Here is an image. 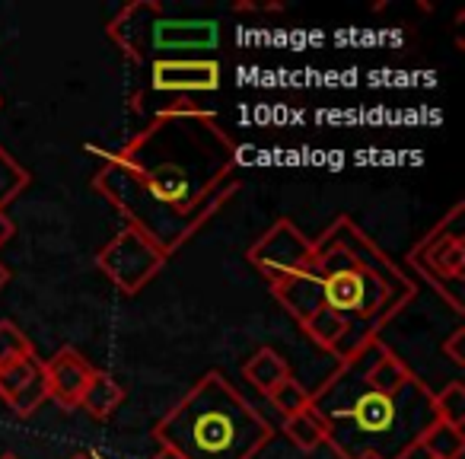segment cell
Segmentation results:
<instances>
[{
	"label": "cell",
	"instance_id": "cell-1",
	"mask_svg": "<svg viewBox=\"0 0 465 459\" xmlns=\"http://www.w3.org/2000/svg\"><path fill=\"white\" fill-rule=\"evenodd\" d=\"M99 156L93 192L166 255L204 230L242 185L240 147L201 105L160 109L147 128Z\"/></svg>",
	"mask_w": 465,
	"mask_h": 459
},
{
	"label": "cell",
	"instance_id": "cell-2",
	"mask_svg": "<svg viewBox=\"0 0 465 459\" xmlns=\"http://www.w3.org/2000/svg\"><path fill=\"white\" fill-rule=\"evenodd\" d=\"M272 294L319 348L348 364L380 344L382 332L414 304L418 281L348 214H338L312 240L310 265L272 284Z\"/></svg>",
	"mask_w": 465,
	"mask_h": 459
},
{
	"label": "cell",
	"instance_id": "cell-3",
	"mask_svg": "<svg viewBox=\"0 0 465 459\" xmlns=\"http://www.w3.org/2000/svg\"><path fill=\"white\" fill-rule=\"evenodd\" d=\"M430 386L411 376L399 389H380L363 376L361 357L338 364L316 393L310 408L325 424V444L338 459L380 453L382 459H408L418 450L424 431L433 424Z\"/></svg>",
	"mask_w": 465,
	"mask_h": 459
},
{
	"label": "cell",
	"instance_id": "cell-4",
	"mask_svg": "<svg viewBox=\"0 0 465 459\" xmlns=\"http://www.w3.org/2000/svg\"><path fill=\"white\" fill-rule=\"evenodd\" d=\"M153 437L182 459H255L274 440V427L220 370H211L156 421Z\"/></svg>",
	"mask_w": 465,
	"mask_h": 459
},
{
	"label": "cell",
	"instance_id": "cell-5",
	"mask_svg": "<svg viewBox=\"0 0 465 459\" xmlns=\"http://www.w3.org/2000/svg\"><path fill=\"white\" fill-rule=\"evenodd\" d=\"M112 45L134 65L192 61L220 48V23L204 16H175L156 0L124 4L105 26Z\"/></svg>",
	"mask_w": 465,
	"mask_h": 459
},
{
	"label": "cell",
	"instance_id": "cell-6",
	"mask_svg": "<svg viewBox=\"0 0 465 459\" xmlns=\"http://www.w3.org/2000/svg\"><path fill=\"white\" fill-rule=\"evenodd\" d=\"M462 214L465 205H456L446 211V217H440V224H433L427 230V236L420 243H414L408 253V265L414 268L420 281L437 291V297L450 306L452 313H462V274H465V240H462Z\"/></svg>",
	"mask_w": 465,
	"mask_h": 459
},
{
	"label": "cell",
	"instance_id": "cell-7",
	"mask_svg": "<svg viewBox=\"0 0 465 459\" xmlns=\"http://www.w3.org/2000/svg\"><path fill=\"white\" fill-rule=\"evenodd\" d=\"M169 255L156 246L150 236H143L134 226H124L96 253V268L118 287L122 294H141L156 274Z\"/></svg>",
	"mask_w": 465,
	"mask_h": 459
},
{
	"label": "cell",
	"instance_id": "cell-8",
	"mask_svg": "<svg viewBox=\"0 0 465 459\" xmlns=\"http://www.w3.org/2000/svg\"><path fill=\"white\" fill-rule=\"evenodd\" d=\"M310 255H312L310 236L293 220L281 217L249 246L246 259L268 284H281V281L303 272L310 265Z\"/></svg>",
	"mask_w": 465,
	"mask_h": 459
},
{
	"label": "cell",
	"instance_id": "cell-9",
	"mask_svg": "<svg viewBox=\"0 0 465 459\" xmlns=\"http://www.w3.org/2000/svg\"><path fill=\"white\" fill-rule=\"evenodd\" d=\"M42 374H45L48 399H54L61 408L71 412V408H80V399H84L96 367L74 344H64L42 364Z\"/></svg>",
	"mask_w": 465,
	"mask_h": 459
},
{
	"label": "cell",
	"instance_id": "cell-10",
	"mask_svg": "<svg viewBox=\"0 0 465 459\" xmlns=\"http://www.w3.org/2000/svg\"><path fill=\"white\" fill-rule=\"evenodd\" d=\"M220 71L217 58H192V61H160L150 65V86L160 93H213L220 90Z\"/></svg>",
	"mask_w": 465,
	"mask_h": 459
},
{
	"label": "cell",
	"instance_id": "cell-11",
	"mask_svg": "<svg viewBox=\"0 0 465 459\" xmlns=\"http://www.w3.org/2000/svg\"><path fill=\"white\" fill-rule=\"evenodd\" d=\"M122 402H124L122 383H118L115 376L105 374V370H96L90 386H86L84 399H80V408H84L86 414H93L96 421H109Z\"/></svg>",
	"mask_w": 465,
	"mask_h": 459
},
{
	"label": "cell",
	"instance_id": "cell-12",
	"mask_svg": "<svg viewBox=\"0 0 465 459\" xmlns=\"http://www.w3.org/2000/svg\"><path fill=\"white\" fill-rule=\"evenodd\" d=\"M242 376H246V380L252 383L262 395H268L274 386H278V383H284L287 376H293V374H291V364H287V357H281L274 348H259L246 361Z\"/></svg>",
	"mask_w": 465,
	"mask_h": 459
},
{
	"label": "cell",
	"instance_id": "cell-13",
	"mask_svg": "<svg viewBox=\"0 0 465 459\" xmlns=\"http://www.w3.org/2000/svg\"><path fill=\"white\" fill-rule=\"evenodd\" d=\"M418 450H424L430 459H462L465 456V431L462 427L433 421L420 437Z\"/></svg>",
	"mask_w": 465,
	"mask_h": 459
},
{
	"label": "cell",
	"instance_id": "cell-14",
	"mask_svg": "<svg viewBox=\"0 0 465 459\" xmlns=\"http://www.w3.org/2000/svg\"><path fill=\"white\" fill-rule=\"evenodd\" d=\"M39 376H42V361L35 354L20 357V361H14V364H4V367H0V399L10 405V402H14L29 383L39 380Z\"/></svg>",
	"mask_w": 465,
	"mask_h": 459
},
{
	"label": "cell",
	"instance_id": "cell-15",
	"mask_svg": "<svg viewBox=\"0 0 465 459\" xmlns=\"http://www.w3.org/2000/svg\"><path fill=\"white\" fill-rule=\"evenodd\" d=\"M284 434L293 440V444L300 446L303 453H312L319 450V446L325 444V424L319 421V414L312 412V408H306V412L300 414H291V418H284Z\"/></svg>",
	"mask_w": 465,
	"mask_h": 459
},
{
	"label": "cell",
	"instance_id": "cell-16",
	"mask_svg": "<svg viewBox=\"0 0 465 459\" xmlns=\"http://www.w3.org/2000/svg\"><path fill=\"white\" fill-rule=\"evenodd\" d=\"M430 408H433V418L437 421L452 424V427H462L465 424V383L462 380L446 383L440 393L430 395Z\"/></svg>",
	"mask_w": 465,
	"mask_h": 459
},
{
	"label": "cell",
	"instance_id": "cell-17",
	"mask_svg": "<svg viewBox=\"0 0 465 459\" xmlns=\"http://www.w3.org/2000/svg\"><path fill=\"white\" fill-rule=\"evenodd\" d=\"M29 173L14 160L7 147H0V214H7V207L26 192Z\"/></svg>",
	"mask_w": 465,
	"mask_h": 459
},
{
	"label": "cell",
	"instance_id": "cell-18",
	"mask_svg": "<svg viewBox=\"0 0 465 459\" xmlns=\"http://www.w3.org/2000/svg\"><path fill=\"white\" fill-rule=\"evenodd\" d=\"M268 402H272L284 418H291V414H300L310 408V389H306L297 376H287L284 383H278V386L268 393Z\"/></svg>",
	"mask_w": 465,
	"mask_h": 459
},
{
	"label": "cell",
	"instance_id": "cell-19",
	"mask_svg": "<svg viewBox=\"0 0 465 459\" xmlns=\"http://www.w3.org/2000/svg\"><path fill=\"white\" fill-rule=\"evenodd\" d=\"M29 354H35L33 342L23 335L20 325H14V323L4 319V323H0V367H4V364L20 361V357H29Z\"/></svg>",
	"mask_w": 465,
	"mask_h": 459
},
{
	"label": "cell",
	"instance_id": "cell-20",
	"mask_svg": "<svg viewBox=\"0 0 465 459\" xmlns=\"http://www.w3.org/2000/svg\"><path fill=\"white\" fill-rule=\"evenodd\" d=\"M462 338H465V329H452V335L443 342V354L450 357L456 367H462L465 364V354H462Z\"/></svg>",
	"mask_w": 465,
	"mask_h": 459
},
{
	"label": "cell",
	"instance_id": "cell-21",
	"mask_svg": "<svg viewBox=\"0 0 465 459\" xmlns=\"http://www.w3.org/2000/svg\"><path fill=\"white\" fill-rule=\"evenodd\" d=\"M14 234H16V224L7 214H0V246H7V243L14 240Z\"/></svg>",
	"mask_w": 465,
	"mask_h": 459
},
{
	"label": "cell",
	"instance_id": "cell-22",
	"mask_svg": "<svg viewBox=\"0 0 465 459\" xmlns=\"http://www.w3.org/2000/svg\"><path fill=\"white\" fill-rule=\"evenodd\" d=\"M153 459H182V456L175 450H169V446H160V453H156Z\"/></svg>",
	"mask_w": 465,
	"mask_h": 459
},
{
	"label": "cell",
	"instance_id": "cell-23",
	"mask_svg": "<svg viewBox=\"0 0 465 459\" xmlns=\"http://www.w3.org/2000/svg\"><path fill=\"white\" fill-rule=\"evenodd\" d=\"M7 281H10V268L4 265V262H0V287L7 284Z\"/></svg>",
	"mask_w": 465,
	"mask_h": 459
},
{
	"label": "cell",
	"instance_id": "cell-24",
	"mask_svg": "<svg viewBox=\"0 0 465 459\" xmlns=\"http://www.w3.org/2000/svg\"><path fill=\"white\" fill-rule=\"evenodd\" d=\"M71 459H99V456H96V453H74Z\"/></svg>",
	"mask_w": 465,
	"mask_h": 459
},
{
	"label": "cell",
	"instance_id": "cell-25",
	"mask_svg": "<svg viewBox=\"0 0 465 459\" xmlns=\"http://www.w3.org/2000/svg\"><path fill=\"white\" fill-rule=\"evenodd\" d=\"M357 459H382V456H380V453H361Z\"/></svg>",
	"mask_w": 465,
	"mask_h": 459
},
{
	"label": "cell",
	"instance_id": "cell-26",
	"mask_svg": "<svg viewBox=\"0 0 465 459\" xmlns=\"http://www.w3.org/2000/svg\"><path fill=\"white\" fill-rule=\"evenodd\" d=\"M0 459H20V456H16V453H4Z\"/></svg>",
	"mask_w": 465,
	"mask_h": 459
},
{
	"label": "cell",
	"instance_id": "cell-27",
	"mask_svg": "<svg viewBox=\"0 0 465 459\" xmlns=\"http://www.w3.org/2000/svg\"><path fill=\"white\" fill-rule=\"evenodd\" d=\"M0 105H4V99H0Z\"/></svg>",
	"mask_w": 465,
	"mask_h": 459
}]
</instances>
